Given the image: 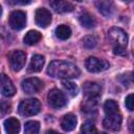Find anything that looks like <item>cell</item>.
<instances>
[{"instance_id":"obj_34","label":"cell","mask_w":134,"mask_h":134,"mask_svg":"<svg viewBox=\"0 0 134 134\" xmlns=\"http://www.w3.org/2000/svg\"><path fill=\"white\" fill-rule=\"evenodd\" d=\"M125 1H131V0H125Z\"/></svg>"},{"instance_id":"obj_24","label":"cell","mask_w":134,"mask_h":134,"mask_svg":"<svg viewBox=\"0 0 134 134\" xmlns=\"http://www.w3.org/2000/svg\"><path fill=\"white\" fill-rule=\"evenodd\" d=\"M98 97H94V98H86L85 104L83 106V111L85 112H93L96 110L98 102H97Z\"/></svg>"},{"instance_id":"obj_30","label":"cell","mask_w":134,"mask_h":134,"mask_svg":"<svg viewBox=\"0 0 134 134\" xmlns=\"http://www.w3.org/2000/svg\"><path fill=\"white\" fill-rule=\"evenodd\" d=\"M7 2L12 5H26L31 2V0H7Z\"/></svg>"},{"instance_id":"obj_18","label":"cell","mask_w":134,"mask_h":134,"mask_svg":"<svg viewBox=\"0 0 134 134\" xmlns=\"http://www.w3.org/2000/svg\"><path fill=\"white\" fill-rule=\"evenodd\" d=\"M79 21L82 24V26L86 27V28H93L96 25V20L95 18L89 14V13H83L80 15L79 17Z\"/></svg>"},{"instance_id":"obj_16","label":"cell","mask_w":134,"mask_h":134,"mask_svg":"<svg viewBox=\"0 0 134 134\" xmlns=\"http://www.w3.org/2000/svg\"><path fill=\"white\" fill-rule=\"evenodd\" d=\"M45 59L41 54H35L32 55L29 66H28V72H39L42 70V67L44 66Z\"/></svg>"},{"instance_id":"obj_26","label":"cell","mask_w":134,"mask_h":134,"mask_svg":"<svg viewBox=\"0 0 134 134\" xmlns=\"http://www.w3.org/2000/svg\"><path fill=\"white\" fill-rule=\"evenodd\" d=\"M10 111V104L8 102L5 100H1L0 102V115H6L8 112Z\"/></svg>"},{"instance_id":"obj_14","label":"cell","mask_w":134,"mask_h":134,"mask_svg":"<svg viewBox=\"0 0 134 134\" xmlns=\"http://www.w3.org/2000/svg\"><path fill=\"white\" fill-rule=\"evenodd\" d=\"M95 5L105 17H110L114 9L112 0H95Z\"/></svg>"},{"instance_id":"obj_33","label":"cell","mask_w":134,"mask_h":134,"mask_svg":"<svg viewBox=\"0 0 134 134\" xmlns=\"http://www.w3.org/2000/svg\"><path fill=\"white\" fill-rule=\"evenodd\" d=\"M75 1H77V2H81V1H83V0H75Z\"/></svg>"},{"instance_id":"obj_22","label":"cell","mask_w":134,"mask_h":134,"mask_svg":"<svg viewBox=\"0 0 134 134\" xmlns=\"http://www.w3.org/2000/svg\"><path fill=\"white\" fill-rule=\"evenodd\" d=\"M62 86H63V88L68 92V94H69L70 96H75V95L77 94V92H79L77 86H76L73 82H70V81H68V80H63Z\"/></svg>"},{"instance_id":"obj_10","label":"cell","mask_w":134,"mask_h":134,"mask_svg":"<svg viewBox=\"0 0 134 134\" xmlns=\"http://www.w3.org/2000/svg\"><path fill=\"white\" fill-rule=\"evenodd\" d=\"M121 115L120 113L112 114V115H106V117L103 120V126L105 129L110 131H117L120 129L121 126Z\"/></svg>"},{"instance_id":"obj_28","label":"cell","mask_w":134,"mask_h":134,"mask_svg":"<svg viewBox=\"0 0 134 134\" xmlns=\"http://www.w3.org/2000/svg\"><path fill=\"white\" fill-rule=\"evenodd\" d=\"M119 80H120V82L125 86H130L132 84V75H131V73H129V74H122L119 77Z\"/></svg>"},{"instance_id":"obj_32","label":"cell","mask_w":134,"mask_h":134,"mask_svg":"<svg viewBox=\"0 0 134 134\" xmlns=\"http://www.w3.org/2000/svg\"><path fill=\"white\" fill-rule=\"evenodd\" d=\"M1 14H2V7H1V5H0V16H1Z\"/></svg>"},{"instance_id":"obj_4","label":"cell","mask_w":134,"mask_h":134,"mask_svg":"<svg viewBox=\"0 0 134 134\" xmlns=\"http://www.w3.org/2000/svg\"><path fill=\"white\" fill-rule=\"evenodd\" d=\"M85 66L89 72L97 73V72L107 70L110 65L106 60L97 59L95 57H89L85 62Z\"/></svg>"},{"instance_id":"obj_15","label":"cell","mask_w":134,"mask_h":134,"mask_svg":"<svg viewBox=\"0 0 134 134\" xmlns=\"http://www.w3.org/2000/svg\"><path fill=\"white\" fill-rule=\"evenodd\" d=\"M76 122H77L76 116L74 114H72V113H68V114H66L62 118V120H61V128L65 132H69V131H72L75 128Z\"/></svg>"},{"instance_id":"obj_12","label":"cell","mask_w":134,"mask_h":134,"mask_svg":"<svg viewBox=\"0 0 134 134\" xmlns=\"http://www.w3.org/2000/svg\"><path fill=\"white\" fill-rule=\"evenodd\" d=\"M83 93L86 98L98 97L102 93V87L99 84L94 82H86L83 85Z\"/></svg>"},{"instance_id":"obj_23","label":"cell","mask_w":134,"mask_h":134,"mask_svg":"<svg viewBox=\"0 0 134 134\" xmlns=\"http://www.w3.org/2000/svg\"><path fill=\"white\" fill-rule=\"evenodd\" d=\"M40 131V124L36 120H29L25 122L24 126V132L26 134H37Z\"/></svg>"},{"instance_id":"obj_13","label":"cell","mask_w":134,"mask_h":134,"mask_svg":"<svg viewBox=\"0 0 134 134\" xmlns=\"http://www.w3.org/2000/svg\"><path fill=\"white\" fill-rule=\"evenodd\" d=\"M49 4L51 8H53L54 12L60 13V14L70 13L74 8V6L66 0H49Z\"/></svg>"},{"instance_id":"obj_9","label":"cell","mask_w":134,"mask_h":134,"mask_svg":"<svg viewBox=\"0 0 134 134\" xmlns=\"http://www.w3.org/2000/svg\"><path fill=\"white\" fill-rule=\"evenodd\" d=\"M0 93L6 97H10L16 93V88L13 82L4 73H0Z\"/></svg>"},{"instance_id":"obj_6","label":"cell","mask_w":134,"mask_h":134,"mask_svg":"<svg viewBox=\"0 0 134 134\" xmlns=\"http://www.w3.org/2000/svg\"><path fill=\"white\" fill-rule=\"evenodd\" d=\"M9 26L15 30H20L25 27L26 25V15L24 12L15 10L9 15L8 18Z\"/></svg>"},{"instance_id":"obj_11","label":"cell","mask_w":134,"mask_h":134,"mask_svg":"<svg viewBox=\"0 0 134 134\" xmlns=\"http://www.w3.org/2000/svg\"><path fill=\"white\" fill-rule=\"evenodd\" d=\"M35 20L38 26L40 27H47L50 23H51V14L48 9L41 7L38 8L36 10V15H35Z\"/></svg>"},{"instance_id":"obj_3","label":"cell","mask_w":134,"mask_h":134,"mask_svg":"<svg viewBox=\"0 0 134 134\" xmlns=\"http://www.w3.org/2000/svg\"><path fill=\"white\" fill-rule=\"evenodd\" d=\"M108 38L114 46L126 47L128 44V36L126 31L119 27H111L108 30Z\"/></svg>"},{"instance_id":"obj_5","label":"cell","mask_w":134,"mask_h":134,"mask_svg":"<svg viewBox=\"0 0 134 134\" xmlns=\"http://www.w3.org/2000/svg\"><path fill=\"white\" fill-rule=\"evenodd\" d=\"M47 100H48V104L52 108H55V109H60V108L64 107L67 104L65 94L62 91H60L59 89H55V88L48 92Z\"/></svg>"},{"instance_id":"obj_21","label":"cell","mask_w":134,"mask_h":134,"mask_svg":"<svg viewBox=\"0 0 134 134\" xmlns=\"http://www.w3.org/2000/svg\"><path fill=\"white\" fill-rule=\"evenodd\" d=\"M104 111H105L106 115H112V114L119 113L117 103L113 99H107L104 104Z\"/></svg>"},{"instance_id":"obj_29","label":"cell","mask_w":134,"mask_h":134,"mask_svg":"<svg viewBox=\"0 0 134 134\" xmlns=\"http://www.w3.org/2000/svg\"><path fill=\"white\" fill-rule=\"evenodd\" d=\"M133 103H134L133 94H129V95L126 97V99H125V104H126V107H127V109H128V110L133 111V108H134Z\"/></svg>"},{"instance_id":"obj_2","label":"cell","mask_w":134,"mask_h":134,"mask_svg":"<svg viewBox=\"0 0 134 134\" xmlns=\"http://www.w3.org/2000/svg\"><path fill=\"white\" fill-rule=\"evenodd\" d=\"M41 110V103L37 98H27L19 104L18 112L22 116H32Z\"/></svg>"},{"instance_id":"obj_31","label":"cell","mask_w":134,"mask_h":134,"mask_svg":"<svg viewBox=\"0 0 134 134\" xmlns=\"http://www.w3.org/2000/svg\"><path fill=\"white\" fill-rule=\"evenodd\" d=\"M113 52L117 55H126L127 52H126V47H122V46H114L113 48Z\"/></svg>"},{"instance_id":"obj_1","label":"cell","mask_w":134,"mask_h":134,"mask_svg":"<svg viewBox=\"0 0 134 134\" xmlns=\"http://www.w3.org/2000/svg\"><path fill=\"white\" fill-rule=\"evenodd\" d=\"M47 73L55 79H75L80 75L81 71L79 67L67 61H52L47 67Z\"/></svg>"},{"instance_id":"obj_8","label":"cell","mask_w":134,"mask_h":134,"mask_svg":"<svg viewBox=\"0 0 134 134\" xmlns=\"http://www.w3.org/2000/svg\"><path fill=\"white\" fill-rule=\"evenodd\" d=\"M26 62V54L21 50H15L9 55V64L14 71H20Z\"/></svg>"},{"instance_id":"obj_17","label":"cell","mask_w":134,"mask_h":134,"mask_svg":"<svg viewBox=\"0 0 134 134\" xmlns=\"http://www.w3.org/2000/svg\"><path fill=\"white\" fill-rule=\"evenodd\" d=\"M4 130L8 134H16L20 131V122L15 117H9L4 120Z\"/></svg>"},{"instance_id":"obj_27","label":"cell","mask_w":134,"mask_h":134,"mask_svg":"<svg viewBox=\"0 0 134 134\" xmlns=\"http://www.w3.org/2000/svg\"><path fill=\"white\" fill-rule=\"evenodd\" d=\"M81 132L83 133H92V132H96L95 126L92 122H85L83 124L82 128H81Z\"/></svg>"},{"instance_id":"obj_19","label":"cell","mask_w":134,"mask_h":134,"mask_svg":"<svg viewBox=\"0 0 134 134\" xmlns=\"http://www.w3.org/2000/svg\"><path fill=\"white\" fill-rule=\"evenodd\" d=\"M41 38H42V36H41V34L39 31H37V30H29L25 35V37L23 39V42L26 45H34V44L38 43L41 40Z\"/></svg>"},{"instance_id":"obj_25","label":"cell","mask_w":134,"mask_h":134,"mask_svg":"<svg viewBox=\"0 0 134 134\" xmlns=\"http://www.w3.org/2000/svg\"><path fill=\"white\" fill-rule=\"evenodd\" d=\"M82 42H83V46L87 49H92L96 46V39L93 36H86Z\"/></svg>"},{"instance_id":"obj_20","label":"cell","mask_w":134,"mask_h":134,"mask_svg":"<svg viewBox=\"0 0 134 134\" xmlns=\"http://www.w3.org/2000/svg\"><path fill=\"white\" fill-rule=\"evenodd\" d=\"M55 36L60 40H67L71 36V29L68 25H65V24L59 25L55 28Z\"/></svg>"},{"instance_id":"obj_7","label":"cell","mask_w":134,"mask_h":134,"mask_svg":"<svg viewBox=\"0 0 134 134\" xmlns=\"http://www.w3.org/2000/svg\"><path fill=\"white\" fill-rule=\"evenodd\" d=\"M22 89L25 93L28 94H34V93H38L42 90L43 88V82L38 79V77H29L26 79L22 82Z\"/></svg>"}]
</instances>
